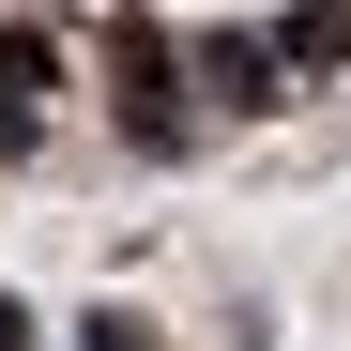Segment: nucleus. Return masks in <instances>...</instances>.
<instances>
[{"mask_svg":"<svg viewBox=\"0 0 351 351\" xmlns=\"http://www.w3.org/2000/svg\"><path fill=\"white\" fill-rule=\"evenodd\" d=\"M107 92H123V153H184V46L168 31H107Z\"/></svg>","mask_w":351,"mask_h":351,"instance_id":"1","label":"nucleus"},{"mask_svg":"<svg viewBox=\"0 0 351 351\" xmlns=\"http://www.w3.org/2000/svg\"><path fill=\"white\" fill-rule=\"evenodd\" d=\"M46 92H62V46L0 31V153H46Z\"/></svg>","mask_w":351,"mask_h":351,"instance_id":"2","label":"nucleus"},{"mask_svg":"<svg viewBox=\"0 0 351 351\" xmlns=\"http://www.w3.org/2000/svg\"><path fill=\"white\" fill-rule=\"evenodd\" d=\"M275 77H290V62H275L260 31H199V92H214V107H275Z\"/></svg>","mask_w":351,"mask_h":351,"instance_id":"3","label":"nucleus"},{"mask_svg":"<svg viewBox=\"0 0 351 351\" xmlns=\"http://www.w3.org/2000/svg\"><path fill=\"white\" fill-rule=\"evenodd\" d=\"M275 62H290V77H336V62H351V0H306V16H275Z\"/></svg>","mask_w":351,"mask_h":351,"instance_id":"4","label":"nucleus"},{"mask_svg":"<svg viewBox=\"0 0 351 351\" xmlns=\"http://www.w3.org/2000/svg\"><path fill=\"white\" fill-rule=\"evenodd\" d=\"M0 351H31V306H0Z\"/></svg>","mask_w":351,"mask_h":351,"instance_id":"5","label":"nucleus"}]
</instances>
